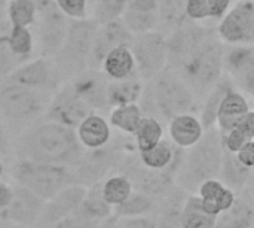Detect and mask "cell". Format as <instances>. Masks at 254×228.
I'll return each instance as SVG.
<instances>
[{"mask_svg": "<svg viewBox=\"0 0 254 228\" xmlns=\"http://www.w3.org/2000/svg\"><path fill=\"white\" fill-rule=\"evenodd\" d=\"M19 151L25 160L57 166L77 164L83 155L76 130L52 121L31 128L22 137Z\"/></svg>", "mask_w": 254, "mask_h": 228, "instance_id": "1", "label": "cell"}, {"mask_svg": "<svg viewBox=\"0 0 254 228\" xmlns=\"http://www.w3.org/2000/svg\"><path fill=\"white\" fill-rule=\"evenodd\" d=\"M223 42L217 33L204 39L176 69L195 96H207L223 75Z\"/></svg>", "mask_w": 254, "mask_h": 228, "instance_id": "2", "label": "cell"}, {"mask_svg": "<svg viewBox=\"0 0 254 228\" xmlns=\"http://www.w3.org/2000/svg\"><path fill=\"white\" fill-rule=\"evenodd\" d=\"M13 179L18 185L48 202L60 191L71 185L73 176L65 166L37 163L22 158L13 167Z\"/></svg>", "mask_w": 254, "mask_h": 228, "instance_id": "3", "label": "cell"}, {"mask_svg": "<svg viewBox=\"0 0 254 228\" xmlns=\"http://www.w3.org/2000/svg\"><path fill=\"white\" fill-rule=\"evenodd\" d=\"M152 81L153 103L164 116L171 119L173 116L188 114L193 108L196 100L195 93L173 69L165 67Z\"/></svg>", "mask_w": 254, "mask_h": 228, "instance_id": "4", "label": "cell"}, {"mask_svg": "<svg viewBox=\"0 0 254 228\" xmlns=\"http://www.w3.org/2000/svg\"><path fill=\"white\" fill-rule=\"evenodd\" d=\"M98 22L95 19H71L61 49L58 51V63L67 73H80L89 66L94 36Z\"/></svg>", "mask_w": 254, "mask_h": 228, "instance_id": "5", "label": "cell"}, {"mask_svg": "<svg viewBox=\"0 0 254 228\" xmlns=\"http://www.w3.org/2000/svg\"><path fill=\"white\" fill-rule=\"evenodd\" d=\"M131 51L137 72L143 79H153L167 67V37L158 30L137 34L131 45Z\"/></svg>", "mask_w": 254, "mask_h": 228, "instance_id": "6", "label": "cell"}, {"mask_svg": "<svg viewBox=\"0 0 254 228\" xmlns=\"http://www.w3.org/2000/svg\"><path fill=\"white\" fill-rule=\"evenodd\" d=\"M216 33L228 45H254V0H237L219 21Z\"/></svg>", "mask_w": 254, "mask_h": 228, "instance_id": "7", "label": "cell"}, {"mask_svg": "<svg viewBox=\"0 0 254 228\" xmlns=\"http://www.w3.org/2000/svg\"><path fill=\"white\" fill-rule=\"evenodd\" d=\"M0 109L15 121H25L42 112V100L34 88L9 82L0 90Z\"/></svg>", "mask_w": 254, "mask_h": 228, "instance_id": "8", "label": "cell"}, {"mask_svg": "<svg viewBox=\"0 0 254 228\" xmlns=\"http://www.w3.org/2000/svg\"><path fill=\"white\" fill-rule=\"evenodd\" d=\"M223 72L234 87L254 97V45H231L225 49Z\"/></svg>", "mask_w": 254, "mask_h": 228, "instance_id": "9", "label": "cell"}, {"mask_svg": "<svg viewBox=\"0 0 254 228\" xmlns=\"http://www.w3.org/2000/svg\"><path fill=\"white\" fill-rule=\"evenodd\" d=\"M134 37L135 36L128 30V27L124 24L121 18L98 24L95 36H94L91 57H89V67L91 69L101 67L104 57L115 48H119V46L131 48Z\"/></svg>", "mask_w": 254, "mask_h": 228, "instance_id": "10", "label": "cell"}, {"mask_svg": "<svg viewBox=\"0 0 254 228\" xmlns=\"http://www.w3.org/2000/svg\"><path fill=\"white\" fill-rule=\"evenodd\" d=\"M45 200L33 194L30 190L16 185L13 187V197L9 206L1 211L4 221L21 226V227H31L36 226L42 211L45 208Z\"/></svg>", "mask_w": 254, "mask_h": 228, "instance_id": "11", "label": "cell"}, {"mask_svg": "<svg viewBox=\"0 0 254 228\" xmlns=\"http://www.w3.org/2000/svg\"><path fill=\"white\" fill-rule=\"evenodd\" d=\"M40 24H39V40L45 55H57L65 39L68 22L67 16L57 7L55 1L49 6L39 10Z\"/></svg>", "mask_w": 254, "mask_h": 228, "instance_id": "12", "label": "cell"}, {"mask_svg": "<svg viewBox=\"0 0 254 228\" xmlns=\"http://www.w3.org/2000/svg\"><path fill=\"white\" fill-rule=\"evenodd\" d=\"M89 109L91 108L70 87L60 91L51 102L48 108V121L76 130L83 118L91 114Z\"/></svg>", "mask_w": 254, "mask_h": 228, "instance_id": "13", "label": "cell"}, {"mask_svg": "<svg viewBox=\"0 0 254 228\" xmlns=\"http://www.w3.org/2000/svg\"><path fill=\"white\" fill-rule=\"evenodd\" d=\"M86 188L79 184H71L63 191H60L55 197L45 203L42 215L36 226L46 228L70 215H73L79 208L85 197Z\"/></svg>", "mask_w": 254, "mask_h": 228, "instance_id": "14", "label": "cell"}, {"mask_svg": "<svg viewBox=\"0 0 254 228\" xmlns=\"http://www.w3.org/2000/svg\"><path fill=\"white\" fill-rule=\"evenodd\" d=\"M222 143H219L214 137L208 140H199L195 146H192V152L188 157L189 172H198V178L208 179L210 175L219 173L222 166Z\"/></svg>", "mask_w": 254, "mask_h": 228, "instance_id": "15", "label": "cell"}, {"mask_svg": "<svg viewBox=\"0 0 254 228\" xmlns=\"http://www.w3.org/2000/svg\"><path fill=\"white\" fill-rule=\"evenodd\" d=\"M107 82L103 75L91 70L80 72L71 84L73 91L89 106V108H107Z\"/></svg>", "mask_w": 254, "mask_h": 228, "instance_id": "16", "label": "cell"}, {"mask_svg": "<svg viewBox=\"0 0 254 228\" xmlns=\"http://www.w3.org/2000/svg\"><path fill=\"white\" fill-rule=\"evenodd\" d=\"M168 130H170L171 140L179 148H183V149L195 146L204 137L202 122L190 114H182V115L173 116L170 119Z\"/></svg>", "mask_w": 254, "mask_h": 228, "instance_id": "17", "label": "cell"}, {"mask_svg": "<svg viewBox=\"0 0 254 228\" xmlns=\"http://www.w3.org/2000/svg\"><path fill=\"white\" fill-rule=\"evenodd\" d=\"M77 139L86 149H100L110 140V124L97 114H89L76 128Z\"/></svg>", "mask_w": 254, "mask_h": 228, "instance_id": "18", "label": "cell"}, {"mask_svg": "<svg viewBox=\"0 0 254 228\" xmlns=\"http://www.w3.org/2000/svg\"><path fill=\"white\" fill-rule=\"evenodd\" d=\"M249 111H250V106H249V102L244 97V94H241L240 91H235L232 88L231 91H228L225 94V97L220 102L216 122H217L219 128L226 133V131L235 128L238 125V121L241 119V116L244 114H247Z\"/></svg>", "mask_w": 254, "mask_h": 228, "instance_id": "19", "label": "cell"}, {"mask_svg": "<svg viewBox=\"0 0 254 228\" xmlns=\"http://www.w3.org/2000/svg\"><path fill=\"white\" fill-rule=\"evenodd\" d=\"M143 78L137 73L119 79L107 82V102L109 106H121L128 103H137L143 96Z\"/></svg>", "mask_w": 254, "mask_h": 228, "instance_id": "20", "label": "cell"}, {"mask_svg": "<svg viewBox=\"0 0 254 228\" xmlns=\"http://www.w3.org/2000/svg\"><path fill=\"white\" fill-rule=\"evenodd\" d=\"M103 72L110 81L125 79L137 73L135 60L129 46H119L112 49L103 60Z\"/></svg>", "mask_w": 254, "mask_h": 228, "instance_id": "21", "label": "cell"}, {"mask_svg": "<svg viewBox=\"0 0 254 228\" xmlns=\"http://www.w3.org/2000/svg\"><path fill=\"white\" fill-rule=\"evenodd\" d=\"M91 154L82 155L77 161V176H79V185H83V182H98V178H101L106 170H109L110 166V157L109 152H104L103 148L100 149H89ZM89 184V185H91Z\"/></svg>", "mask_w": 254, "mask_h": 228, "instance_id": "22", "label": "cell"}, {"mask_svg": "<svg viewBox=\"0 0 254 228\" xmlns=\"http://www.w3.org/2000/svg\"><path fill=\"white\" fill-rule=\"evenodd\" d=\"M77 212L86 218H91V220H95L100 223H103L112 217L113 208L104 200L100 182L91 184V187L85 193V197H83Z\"/></svg>", "mask_w": 254, "mask_h": 228, "instance_id": "23", "label": "cell"}, {"mask_svg": "<svg viewBox=\"0 0 254 228\" xmlns=\"http://www.w3.org/2000/svg\"><path fill=\"white\" fill-rule=\"evenodd\" d=\"M51 72L45 60H34L16 67L10 73V81L30 88H40L49 82Z\"/></svg>", "mask_w": 254, "mask_h": 228, "instance_id": "24", "label": "cell"}, {"mask_svg": "<svg viewBox=\"0 0 254 228\" xmlns=\"http://www.w3.org/2000/svg\"><path fill=\"white\" fill-rule=\"evenodd\" d=\"M182 228H214L217 224V217L208 214L201 197H189L180 215Z\"/></svg>", "mask_w": 254, "mask_h": 228, "instance_id": "25", "label": "cell"}, {"mask_svg": "<svg viewBox=\"0 0 254 228\" xmlns=\"http://www.w3.org/2000/svg\"><path fill=\"white\" fill-rule=\"evenodd\" d=\"M143 116H144L143 111L137 103L121 105L112 109L109 116V124L124 133L134 134Z\"/></svg>", "mask_w": 254, "mask_h": 228, "instance_id": "26", "label": "cell"}, {"mask_svg": "<svg viewBox=\"0 0 254 228\" xmlns=\"http://www.w3.org/2000/svg\"><path fill=\"white\" fill-rule=\"evenodd\" d=\"M234 88V84L231 82V79L228 76H222V79L213 87V90L207 94V100L202 109V125L210 127L216 122L217 118V111L220 106L222 99L225 97V94L228 91H231Z\"/></svg>", "mask_w": 254, "mask_h": 228, "instance_id": "27", "label": "cell"}, {"mask_svg": "<svg viewBox=\"0 0 254 228\" xmlns=\"http://www.w3.org/2000/svg\"><path fill=\"white\" fill-rule=\"evenodd\" d=\"M162 136H164L162 124L153 116H143L134 133L138 151H146L153 148L162 140Z\"/></svg>", "mask_w": 254, "mask_h": 228, "instance_id": "28", "label": "cell"}, {"mask_svg": "<svg viewBox=\"0 0 254 228\" xmlns=\"http://www.w3.org/2000/svg\"><path fill=\"white\" fill-rule=\"evenodd\" d=\"M101 191H103V197L104 200L112 206L116 208L119 205H122L132 193V184L131 181L124 176V175H115L107 178L103 184H101Z\"/></svg>", "mask_w": 254, "mask_h": 228, "instance_id": "29", "label": "cell"}, {"mask_svg": "<svg viewBox=\"0 0 254 228\" xmlns=\"http://www.w3.org/2000/svg\"><path fill=\"white\" fill-rule=\"evenodd\" d=\"M186 0H158L159 24L174 30L182 24L190 21L186 16Z\"/></svg>", "mask_w": 254, "mask_h": 228, "instance_id": "30", "label": "cell"}, {"mask_svg": "<svg viewBox=\"0 0 254 228\" xmlns=\"http://www.w3.org/2000/svg\"><path fill=\"white\" fill-rule=\"evenodd\" d=\"M121 19L134 36L153 31V30H158V27H161L158 13H150V12H138L132 9H125Z\"/></svg>", "mask_w": 254, "mask_h": 228, "instance_id": "31", "label": "cell"}, {"mask_svg": "<svg viewBox=\"0 0 254 228\" xmlns=\"http://www.w3.org/2000/svg\"><path fill=\"white\" fill-rule=\"evenodd\" d=\"M37 16V6L34 0H9L7 19L10 27H30Z\"/></svg>", "mask_w": 254, "mask_h": 228, "instance_id": "32", "label": "cell"}, {"mask_svg": "<svg viewBox=\"0 0 254 228\" xmlns=\"http://www.w3.org/2000/svg\"><path fill=\"white\" fill-rule=\"evenodd\" d=\"M173 158H174L173 148L164 139L158 145H155L153 148L146 149V151H140L141 163L147 169H152V170H164L165 167H168L171 164Z\"/></svg>", "mask_w": 254, "mask_h": 228, "instance_id": "33", "label": "cell"}, {"mask_svg": "<svg viewBox=\"0 0 254 228\" xmlns=\"http://www.w3.org/2000/svg\"><path fill=\"white\" fill-rule=\"evenodd\" d=\"M152 208H153V202L147 194L131 193V196L122 205L113 209L118 218H132V217H143L144 214L152 211Z\"/></svg>", "mask_w": 254, "mask_h": 228, "instance_id": "34", "label": "cell"}, {"mask_svg": "<svg viewBox=\"0 0 254 228\" xmlns=\"http://www.w3.org/2000/svg\"><path fill=\"white\" fill-rule=\"evenodd\" d=\"M7 43L12 49V52L19 58H27L33 51V34L28 30V27H10Z\"/></svg>", "mask_w": 254, "mask_h": 228, "instance_id": "35", "label": "cell"}, {"mask_svg": "<svg viewBox=\"0 0 254 228\" xmlns=\"http://www.w3.org/2000/svg\"><path fill=\"white\" fill-rule=\"evenodd\" d=\"M220 172L223 173L226 182H229L231 187L244 185L247 178L250 176V169L246 167L237 157H232V155H228L225 158V161L220 166Z\"/></svg>", "mask_w": 254, "mask_h": 228, "instance_id": "36", "label": "cell"}, {"mask_svg": "<svg viewBox=\"0 0 254 228\" xmlns=\"http://www.w3.org/2000/svg\"><path fill=\"white\" fill-rule=\"evenodd\" d=\"M129 0H98L95 7V16L94 18L98 24L121 18L125 12Z\"/></svg>", "mask_w": 254, "mask_h": 228, "instance_id": "37", "label": "cell"}, {"mask_svg": "<svg viewBox=\"0 0 254 228\" xmlns=\"http://www.w3.org/2000/svg\"><path fill=\"white\" fill-rule=\"evenodd\" d=\"M57 7L70 19L88 18V0H54Z\"/></svg>", "mask_w": 254, "mask_h": 228, "instance_id": "38", "label": "cell"}, {"mask_svg": "<svg viewBox=\"0 0 254 228\" xmlns=\"http://www.w3.org/2000/svg\"><path fill=\"white\" fill-rule=\"evenodd\" d=\"M21 60L12 52L9 43H7V36H0V76L10 75L16 67Z\"/></svg>", "mask_w": 254, "mask_h": 228, "instance_id": "39", "label": "cell"}, {"mask_svg": "<svg viewBox=\"0 0 254 228\" xmlns=\"http://www.w3.org/2000/svg\"><path fill=\"white\" fill-rule=\"evenodd\" d=\"M246 208V206H244ZM243 206H238V209L226 211V217L223 218V228H249L250 227V211L244 209Z\"/></svg>", "mask_w": 254, "mask_h": 228, "instance_id": "40", "label": "cell"}, {"mask_svg": "<svg viewBox=\"0 0 254 228\" xmlns=\"http://www.w3.org/2000/svg\"><path fill=\"white\" fill-rule=\"evenodd\" d=\"M100 227H101V223H100V221H95V220L86 218V217H83L82 214H79V212L76 211L73 215H70V217H67V218H64V220H61V221H58V223H55V224H52V226H49V227H46V228H100Z\"/></svg>", "mask_w": 254, "mask_h": 228, "instance_id": "41", "label": "cell"}, {"mask_svg": "<svg viewBox=\"0 0 254 228\" xmlns=\"http://www.w3.org/2000/svg\"><path fill=\"white\" fill-rule=\"evenodd\" d=\"M186 16L190 21L201 22L210 19L208 0H186Z\"/></svg>", "mask_w": 254, "mask_h": 228, "instance_id": "42", "label": "cell"}, {"mask_svg": "<svg viewBox=\"0 0 254 228\" xmlns=\"http://www.w3.org/2000/svg\"><path fill=\"white\" fill-rule=\"evenodd\" d=\"M223 190H225L223 182L208 178V179L202 181V184L199 187V197L202 199V202H214L222 194Z\"/></svg>", "mask_w": 254, "mask_h": 228, "instance_id": "43", "label": "cell"}, {"mask_svg": "<svg viewBox=\"0 0 254 228\" xmlns=\"http://www.w3.org/2000/svg\"><path fill=\"white\" fill-rule=\"evenodd\" d=\"M247 142H249V137L238 127L226 131V136H225V148L228 149L229 154H237Z\"/></svg>", "mask_w": 254, "mask_h": 228, "instance_id": "44", "label": "cell"}, {"mask_svg": "<svg viewBox=\"0 0 254 228\" xmlns=\"http://www.w3.org/2000/svg\"><path fill=\"white\" fill-rule=\"evenodd\" d=\"M232 6V0H208L210 7V19H222L223 15Z\"/></svg>", "mask_w": 254, "mask_h": 228, "instance_id": "45", "label": "cell"}, {"mask_svg": "<svg viewBox=\"0 0 254 228\" xmlns=\"http://www.w3.org/2000/svg\"><path fill=\"white\" fill-rule=\"evenodd\" d=\"M122 221L118 224V228H158L156 224L144 217H132V218H121Z\"/></svg>", "mask_w": 254, "mask_h": 228, "instance_id": "46", "label": "cell"}, {"mask_svg": "<svg viewBox=\"0 0 254 228\" xmlns=\"http://www.w3.org/2000/svg\"><path fill=\"white\" fill-rule=\"evenodd\" d=\"M237 158L249 169L254 167V139L249 140L238 152H237Z\"/></svg>", "mask_w": 254, "mask_h": 228, "instance_id": "47", "label": "cell"}, {"mask_svg": "<svg viewBox=\"0 0 254 228\" xmlns=\"http://www.w3.org/2000/svg\"><path fill=\"white\" fill-rule=\"evenodd\" d=\"M127 9L158 13V0H129Z\"/></svg>", "mask_w": 254, "mask_h": 228, "instance_id": "48", "label": "cell"}, {"mask_svg": "<svg viewBox=\"0 0 254 228\" xmlns=\"http://www.w3.org/2000/svg\"><path fill=\"white\" fill-rule=\"evenodd\" d=\"M237 127L249 137V140L254 139V111H249L247 114H244L238 121Z\"/></svg>", "mask_w": 254, "mask_h": 228, "instance_id": "49", "label": "cell"}, {"mask_svg": "<svg viewBox=\"0 0 254 228\" xmlns=\"http://www.w3.org/2000/svg\"><path fill=\"white\" fill-rule=\"evenodd\" d=\"M12 197H13V187L4 182H0V212L9 206V203L12 202Z\"/></svg>", "mask_w": 254, "mask_h": 228, "instance_id": "50", "label": "cell"}, {"mask_svg": "<svg viewBox=\"0 0 254 228\" xmlns=\"http://www.w3.org/2000/svg\"><path fill=\"white\" fill-rule=\"evenodd\" d=\"M7 148H9V143H7L6 131H4L3 124H1V121H0V155H1V154H6V152H7Z\"/></svg>", "mask_w": 254, "mask_h": 228, "instance_id": "51", "label": "cell"}, {"mask_svg": "<svg viewBox=\"0 0 254 228\" xmlns=\"http://www.w3.org/2000/svg\"><path fill=\"white\" fill-rule=\"evenodd\" d=\"M7 4L9 0H0V25L3 24V19L7 16Z\"/></svg>", "mask_w": 254, "mask_h": 228, "instance_id": "52", "label": "cell"}, {"mask_svg": "<svg viewBox=\"0 0 254 228\" xmlns=\"http://www.w3.org/2000/svg\"><path fill=\"white\" fill-rule=\"evenodd\" d=\"M0 228H19V227H16L15 224H12V223H7V221H6V223H3V224L0 226Z\"/></svg>", "mask_w": 254, "mask_h": 228, "instance_id": "53", "label": "cell"}, {"mask_svg": "<svg viewBox=\"0 0 254 228\" xmlns=\"http://www.w3.org/2000/svg\"><path fill=\"white\" fill-rule=\"evenodd\" d=\"M3 175V163L0 161V176Z\"/></svg>", "mask_w": 254, "mask_h": 228, "instance_id": "54", "label": "cell"}]
</instances>
